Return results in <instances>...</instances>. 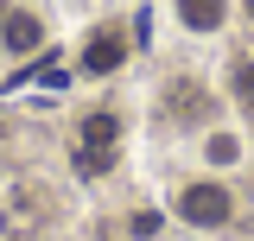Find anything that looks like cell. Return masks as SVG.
Wrapping results in <instances>:
<instances>
[{
	"label": "cell",
	"mask_w": 254,
	"mask_h": 241,
	"mask_svg": "<svg viewBox=\"0 0 254 241\" xmlns=\"http://www.w3.org/2000/svg\"><path fill=\"white\" fill-rule=\"evenodd\" d=\"M172 210H178V222H190V229H222V222L235 216V197H229L216 178H190L185 190L172 197Z\"/></svg>",
	"instance_id": "6da1fadb"
},
{
	"label": "cell",
	"mask_w": 254,
	"mask_h": 241,
	"mask_svg": "<svg viewBox=\"0 0 254 241\" xmlns=\"http://www.w3.org/2000/svg\"><path fill=\"white\" fill-rule=\"evenodd\" d=\"M248 13H254V0H248Z\"/></svg>",
	"instance_id": "ba28073f"
},
{
	"label": "cell",
	"mask_w": 254,
	"mask_h": 241,
	"mask_svg": "<svg viewBox=\"0 0 254 241\" xmlns=\"http://www.w3.org/2000/svg\"><path fill=\"white\" fill-rule=\"evenodd\" d=\"M115 140H121V120L115 115H89L83 120V146H76V172H102L115 159Z\"/></svg>",
	"instance_id": "7a4b0ae2"
},
{
	"label": "cell",
	"mask_w": 254,
	"mask_h": 241,
	"mask_svg": "<svg viewBox=\"0 0 254 241\" xmlns=\"http://www.w3.org/2000/svg\"><path fill=\"white\" fill-rule=\"evenodd\" d=\"M203 152H210V165H229L242 146H235V133H210V146H203Z\"/></svg>",
	"instance_id": "8992f818"
},
{
	"label": "cell",
	"mask_w": 254,
	"mask_h": 241,
	"mask_svg": "<svg viewBox=\"0 0 254 241\" xmlns=\"http://www.w3.org/2000/svg\"><path fill=\"white\" fill-rule=\"evenodd\" d=\"M178 19H185L190 32H216L222 19H229V6H222V0H178Z\"/></svg>",
	"instance_id": "5b68a950"
},
{
	"label": "cell",
	"mask_w": 254,
	"mask_h": 241,
	"mask_svg": "<svg viewBox=\"0 0 254 241\" xmlns=\"http://www.w3.org/2000/svg\"><path fill=\"white\" fill-rule=\"evenodd\" d=\"M121 58H127V45H121V32H115V26H102L89 45H83V70H95V76L121 70Z\"/></svg>",
	"instance_id": "3957f363"
},
{
	"label": "cell",
	"mask_w": 254,
	"mask_h": 241,
	"mask_svg": "<svg viewBox=\"0 0 254 241\" xmlns=\"http://www.w3.org/2000/svg\"><path fill=\"white\" fill-rule=\"evenodd\" d=\"M235 95H242V102H254V63H242V70H235Z\"/></svg>",
	"instance_id": "52a82bcc"
},
{
	"label": "cell",
	"mask_w": 254,
	"mask_h": 241,
	"mask_svg": "<svg viewBox=\"0 0 254 241\" xmlns=\"http://www.w3.org/2000/svg\"><path fill=\"white\" fill-rule=\"evenodd\" d=\"M0 45H6L13 58H32V51L45 45V26H38L32 13H6V26H0Z\"/></svg>",
	"instance_id": "277c9868"
}]
</instances>
